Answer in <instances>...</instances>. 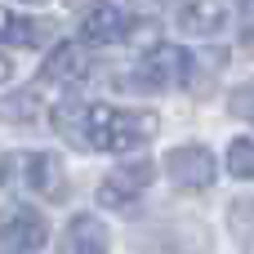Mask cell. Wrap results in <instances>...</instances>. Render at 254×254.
<instances>
[{
	"label": "cell",
	"mask_w": 254,
	"mask_h": 254,
	"mask_svg": "<svg viewBox=\"0 0 254 254\" xmlns=\"http://www.w3.org/2000/svg\"><path fill=\"white\" fill-rule=\"evenodd\" d=\"M152 134H156L152 112H125V107H112V103L89 107V121H85V143L98 147V152H134Z\"/></svg>",
	"instance_id": "1"
},
{
	"label": "cell",
	"mask_w": 254,
	"mask_h": 254,
	"mask_svg": "<svg viewBox=\"0 0 254 254\" xmlns=\"http://www.w3.org/2000/svg\"><path fill=\"white\" fill-rule=\"evenodd\" d=\"M188 76H192V58L179 45H156L138 63V71L129 76V85H138V89H170V85H183Z\"/></svg>",
	"instance_id": "2"
},
{
	"label": "cell",
	"mask_w": 254,
	"mask_h": 254,
	"mask_svg": "<svg viewBox=\"0 0 254 254\" xmlns=\"http://www.w3.org/2000/svg\"><path fill=\"white\" fill-rule=\"evenodd\" d=\"M45 241H49V228H45L40 210L9 205L0 214V246L9 254H36V250H45Z\"/></svg>",
	"instance_id": "3"
},
{
	"label": "cell",
	"mask_w": 254,
	"mask_h": 254,
	"mask_svg": "<svg viewBox=\"0 0 254 254\" xmlns=\"http://www.w3.org/2000/svg\"><path fill=\"white\" fill-rule=\"evenodd\" d=\"M152 179H156L152 161H134V165L112 170V174L103 179V188H98V205H107V210H125V205H134V201L147 192Z\"/></svg>",
	"instance_id": "4"
},
{
	"label": "cell",
	"mask_w": 254,
	"mask_h": 254,
	"mask_svg": "<svg viewBox=\"0 0 254 254\" xmlns=\"http://www.w3.org/2000/svg\"><path fill=\"white\" fill-rule=\"evenodd\" d=\"M134 31V9L125 4H98L80 22V45H121Z\"/></svg>",
	"instance_id": "5"
},
{
	"label": "cell",
	"mask_w": 254,
	"mask_h": 254,
	"mask_svg": "<svg viewBox=\"0 0 254 254\" xmlns=\"http://www.w3.org/2000/svg\"><path fill=\"white\" fill-rule=\"evenodd\" d=\"M165 174L179 183V188H188V192H201V188H210L214 183V156H210V147H174L170 156H165Z\"/></svg>",
	"instance_id": "6"
},
{
	"label": "cell",
	"mask_w": 254,
	"mask_h": 254,
	"mask_svg": "<svg viewBox=\"0 0 254 254\" xmlns=\"http://www.w3.org/2000/svg\"><path fill=\"white\" fill-rule=\"evenodd\" d=\"M112 237H107V223L94 219V214H76L67 223V237H63V254H107Z\"/></svg>",
	"instance_id": "7"
},
{
	"label": "cell",
	"mask_w": 254,
	"mask_h": 254,
	"mask_svg": "<svg viewBox=\"0 0 254 254\" xmlns=\"http://www.w3.org/2000/svg\"><path fill=\"white\" fill-rule=\"evenodd\" d=\"M89 71V49L80 40H63L54 45L49 63H45V80H80Z\"/></svg>",
	"instance_id": "8"
},
{
	"label": "cell",
	"mask_w": 254,
	"mask_h": 254,
	"mask_svg": "<svg viewBox=\"0 0 254 254\" xmlns=\"http://www.w3.org/2000/svg\"><path fill=\"white\" fill-rule=\"evenodd\" d=\"M22 170H27V183H31L40 196H63V192H67L63 161H58L54 152H36V156H27V161H22Z\"/></svg>",
	"instance_id": "9"
},
{
	"label": "cell",
	"mask_w": 254,
	"mask_h": 254,
	"mask_svg": "<svg viewBox=\"0 0 254 254\" xmlns=\"http://www.w3.org/2000/svg\"><path fill=\"white\" fill-rule=\"evenodd\" d=\"M40 40H45V27H40L36 18H27V13L0 4V45H9V49H31V45H40Z\"/></svg>",
	"instance_id": "10"
},
{
	"label": "cell",
	"mask_w": 254,
	"mask_h": 254,
	"mask_svg": "<svg viewBox=\"0 0 254 254\" xmlns=\"http://www.w3.org/2000/svg\"><path fill=\"white\" fill-rule=\"evenodd\" d=\"M228 4H183L179 9V22H183V31H192V36H210V31H219L223 22H228Z\"/></svg>",
	"instance_id": "11"
},
{
	"label": "cell",
	"mask_w": 254,
	"mask_h": 254,
	"mask_svg": "<svg viewBox=\"0 0 254 254\" xmlns=\"http://www.w3.org/2000/svg\"><path fill=\"white\" fill-rule=\"evenodd\" d=\"M85 121H89V103H80V98H67V103L54 107V125H58L76 147H85Z\"/></svg>",
	"instance_id": "12"
},
{
	"label": "cell",
	"mask_w": 254,
	"mask_h": 254,
	"mask_svg": "<svg viewBox=\"0 0 254 254\" xmlns=\"http://www.w3.org/2000/svg\"><path fill=\"white\" fill-rule=\"evenodd\" d=\"M228 170L237 179H254V138H237L228 147Z\"/></svg>",
	"instance_id": "13"
},
{
	"label": "cell",
	"mask_w": 254,
	"mask_h": 254,
	"mask_svg": "<svg viewBox=\"0 0 254 254\" xmlns=\"http://www.w3.org/2000/svg\"><path fill=\"white\" fill-rule=\"evenodd\" d=\"M232 112L246 116V121H254V80H250V85H241V89L232 94Z\"/></svg>",
	"instance_id": "14"
},
{
	"label": "cell",
	"mask_w": 254,
	"mask_h": 254,
	"mask_svg": "<svg viewBox=\"0 0 254 254\" xmlns=\"http://www.w3.org/2000/svg\"><path fill=\"white\" fill-rule=\"evenodd\" d=\"M4 80H13V67H9V58H0V85Z\"/></svg>",
	"instance_id": "15"
},
{
	"label": "cell",
	"mask_w": 254,
	"mask_h": 254,
	"mask_svg": "<svg viewBox=\"0 0 254 254\" xmlns=\"http://www.w3.org/2000/svg\"><path fill=\"white\" fill-rule=\"evenodd\" d=\"M4 165H9V161H4V156H0V170H4Z\"/></svg>",
	"instance_id": "16"
}]
</instances>
